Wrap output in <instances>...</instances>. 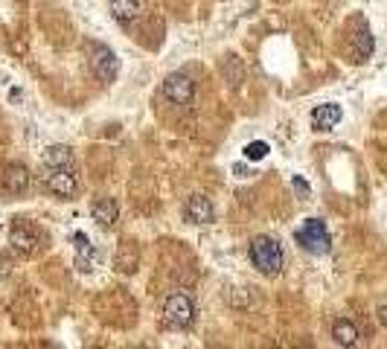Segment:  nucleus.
<instances>
[{
    "label": "nucleus",
    "instance_id": "obj_1",
    "mask_svg": "<svg viewBox=\"0 0 387 349\" xmlns=\"http://www.w3.org/2000/svg\"><path fill=\"white\" fill-rule=\"evenodd\" d=\"M250 262H254V268L259 271V274L265 277H274L283 271V247L280 242H274L271 236H257L254 242H250Z\"/></svg>",
    "mask_w": 387,
    "mask_h": 349
},
{
    "label": "nucleus",
    "instance_id": "obj_2",
    "mask_svg": "<svg viewBox=\"0 0 387 349\" xmlns=\"http://www.w3.org/2000/svg\"><path fill=\"white\" fill-rule=\"evenodd\" d=\"M294 239H297V245L303 250H308V254H315V256L326 254L329 245H332V242H329V230H326V224L320 219H306L294 230Z\"/></svg>",
    "mask_w": 387,
    "mask_h": 349
},
{
    "label": "nucleus",
    "instance_id": "obj_3",
    "mask_svg": "<svg viewBox=\"0 0 387 349\" xmlns=\"http://www.w3.org/2000/svg\"><path fill=\"white\" fill-rule=\"evenodd\" d=\"M163 317L169 326L186 329V326H192V320H196V303H192V297L184 294V291H175V294H169L163 303Z\"/></svg>",
    "mask_w": 387,
    "mask_h": 349
},
{
    "label": "nucleus",
    "instance_id": "obj_4",
    "mask_svg": "<svg viewBox=\"0 0 387 349\" xmlns=\"http://www.w3.org/2000/svg\"><path fill=\"white\" fill-rule=\"evenodd\" d=\"M88 62H90V70L100 76L102 82H114V76H117L120 70V62H117V53H114L111 47L93 41L88 44Z\"/></svg>",
    "mask_w": 387,
    "mask_h": 349
},
{
    "label": "nucleus",
    "instance_id": "obj_5",
    "mask_svg": "<svg viewBox=\"0 0 387 349\" xmlns=\"http://www.w3.org/2000/svg\"><path fill=\"white\" fill-rule=\"evenodd\" d=\"M192 93H196V82H192L189 76H184V73L166 76V82H163V96H166L172 105H189V102H192Z\"/></svg>",
    "mask_w": 387,
    "mask_h": 349
},
{
    "label": "nucleus",
    "instance_id": "obj_6",
    "mask_svg": "<svg viewBox=\"0 0 387 349\" xmlns=\"http://www.w3.org/2000/svg\"><path fill=\"white\" fill-rule=\"evenodd\" d=\"M9 245L18 250V254L29 256V254H35V250H38L41 239H38V230H35L32 224H27V221H15L12 230H9Z\"/></svg>",
    "mask_w": 387,
    "mask_h": 349
},
{
    "label": "nucleus",
    "instance_id": "obj_7",
    "mask_svg": "<svg viewBox=\"0 0 387 349\" xmlns=\"http://www.w3.org/2000/svg\"><path fill=\"white\" fill-rule=\"evenodd\" d=\"M44 186L53 192V196H59V198H73V196H76V189H79V184H76V174H73L67 166L53 169V172L47 174Z\"/></svg>",
    "mask_w": 387,
    "mask_h": 349
},
{
    "label": "nucleus",
    "instance_id": "obj_8",
    "mask_svg": "<svg viewBox=\"0 0 387 349\" xmlns=\"http://www.w3.org/2000/svg\"><path fill=\"white\" fill-rule=\"evenodd\" d=\"M184 216H186L189 224H210L212 216H216V210H212L210 198H204V196H192V198L186 201V207H184Z\"/></svg>",
    "mask_w": 387,
    "mask_h": 349
},
{
    "label": "nucleus",
    "instance_id": "obj_9",
    "mask_svg": "<svg viewBox=\"0 0 387 349\" xmlns=\"http://www.w3.org/2000/svg\"><path fill=\"white\" fill-rule=\"evenodd\" d=\"M341 116H344L341 105L326 102V105H318V108L312 111V125H315L318 131H332V128L341 123Z\"/></svg>",
    "mask_w": 387,
    "mask_h": 349
},
{
    "label": "nucleus",
    "instance_id": "obj_10",
    "mask_svg": "<svg viewBox=\"0 0 387 349\" xmlns=\"http://www.w3.org/2000/svg\"><path fill=\"white\" fill-rule=\"evenodd\" d=\"M27 186H29V169L21 166V163L6 166V172H4V189L9 192V196H21Z\"/></svg>",
    "mask_w": 387,
    "mask_h": 349
},
{
    "label": "nucleus",
    "instance_id": "obj_11",
    "mask_svg": "<svg viewBox=\"0 0 387 349\" xmlns=\"http://www.w3.org/2000/svg\"><path fill=\"white\" fill-rule=\"evenodd\" d=\"M90 216L100 224L111 227L114 221H117V216H120V207H117V201H114V198H96L90 204Z\"/></svg>",
    "mask_w": 387,
    "mask_h": 349
},
{
    "label": "nucleus",
    "instance_id": "obj_12",
    "mask_svg": "<svg viewBox=\"0 0 387 349\" xmlns=\"http://www.w3.org/2000/svg\"><path fill=\"white\" fill-rule=\"evenodd\" d=\"M41 163L50 166V169L70 166V163H73V149H70V146H47V149L41 151Z\"/></svg>",
    "mask_w": 387,
    "mask_h": 349
},
{
    "label": "nucleus",
    "instance_id": "obj_13",
    "mask_svg": "<svg viewBox=\"0 0 387 349\" xmlns=\"http://www.w3.org/2000/svg\"><path fill=\"white\" fill-rule=\"evenodd\" d=\"M332 338H335L338 346H355L358 343V329H355L353 320H335Z\"/></svg>",
    "mask_w": 387,
    "mask_h": 349
},
{
    "label": "nucleus",
    "instance_id": "obj_14",
    "mask_svg": "<svg viewBox=\"0 0 387 349\" xmlns=\"http://www.w3.org/2000/svg\"><path fill=\"white\" fill-rule=\"evenodd\" d=\"M111 12L120 24H131L140 15V4L137 0H111Z\"/></svg>",
    "mask_w": 387,
    "mask_h": 349
},
{
    "label": "nucleus",
    "instance_id": "obj_15",
    "mask_svg": "<svg viewBox=\"0 0 387 349\" xmlns=\"http://www.w3.org/2000/svg\"><path fill=\"white\" fill-rule=\"evenodd\" d=\"M370 53H373V35H370V29H367V27H361L358 35H355V55H358V62L370 58Z\"/></svg>",
    "mask_w": 387,
    "mask_h": 349
},
{
    "label": "nucleus",
    "instance_id": "obj_16",
    "mask_svg": "<svg viewBox=\"0 0 387 349\" xmlns=\"http://www.w3.org/2000/svg\"><path fill=\"white\" fill-rule=\"evenodd\" d=\"M268 151H271V149H268L265 140L247 143V146H245V160H254V163H257V160H265V158H268Z\"/></svg>",
    "mask_w": 387,
    "mask_h": 349
},
{
    "label": "nucleus",
    "instance_id": "obj_17",
    "mask_svg": "<svg viewBox=\"0 0 387 349\" xmlns=\"http://www.w3.org/2000/svg\"><path fill=\"white\" fill-rule=\"evenodd\" d=\"M292 184H294V189L300 192V196H303V198H308V196H312V186H308V184H306L303 178H294Z\"/></svg>",
    "mask_w": 387,
    "mask_h": 349
},
{
    "label": "nucleus",
    "instance_id": "obj_18",
    "mask_svg": "<svg viewBox=\"0 0 387 349\" xmlns=\"http://www.w3.org/2000/svg\"><path fill=\"white\" fill-rule=\"evenodd\" d=\"M379 323L387 329V303H384V306H379Z\"/></svg>",
    "mask_w": 387,
    "mask_h": 349
},
{
    "label": "nucleus",
    "instance_id": "obj_19",
    "mask_svg": "<svg viewBox=\"0 0 387 349\" xmlns=\"http://www.w3.org/2000/svg\"><path fill=\"white\" fill-rule=\"evenodd\" d=\"M4 277H6V262L0 259V280H4Z\"/></svg>",
    "mask_w": 387,
    "mask_h": 349
}]
</instances>
